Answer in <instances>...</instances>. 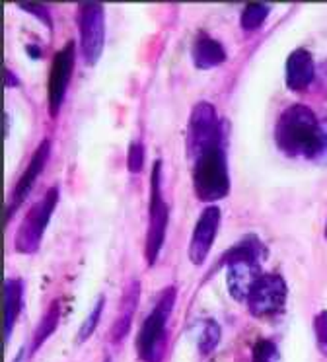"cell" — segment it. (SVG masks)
I'll return each mask as SVG.
<instances>
[{
    "label": "cell",
    "instance_id": "15",
    "mask_svg": "<svg viewBox=\"0 0 327 362\" xmlns=\"http://www.w3.org/2000/svg\"><path fill=\"white\" fill-rule=\"evenodd\" d=\"M226 61V51L222 43L210 37L209 33L201 32L197 35L193 43V63L197 69L207 71V69H214Z\"/></svg>",
    "mask_w": 327,
    "mask_h": 362
},
{
    "label": "cell",
    "instance_id": "11",
    "mask_svg": "<svg viewBox=\"0 0 327 362\" xmlns=\"http://www.w3.org/2000/svg\"><path fill=\"white\" fill-rule=\"evenodd\" d=\"M218 226H220V209L217 205H209L195 224L193 236L189 242V259L193 265L205 263L210 247L217 240Z\"/></svg>",
    "mask_w": 327,
    "mask_h": 362
},
{
    "label": "cell",
    "instance_id": "9",
    "mask_svg": "<svg viewBox=\"0 0 327 362\" xmlns=\"http://www.w3.org/2000/svg\"><path fill=\"white\" fill-rule=\"evenodd\" d=\"M288 286L280 275H261L248 296L249 312L256 317H271L285 310Z\"/></svg>",
    "mask_w": 327,
    "mask_h": 362
},
{
    "label": "cell",
    "instance_id": "22",
    "mask_svg": "<svg viewBox=\"0 0 327 362\" xmlns=\"http://www.w3.org/2000/svg\"><path fill=\"white\" fill-rule=\"evenodd\" d=\"M142 165H144V146L142 142L132 141L127 152V168L131 173H140Z\"/></svg>",
    "mask_w": 327,
    "mask_h": 362
},
{
    "label": "cell",
    "instance_id": "18",
    "mask_svg": "<svg viewBox=\"0 0 327 362\" xmlns=\"http://www.w3.org/2000/svg\"><path fill=\"white\" fill-rule=\"evenodd\" d=\"M269 12H271L269 4H265V2H249V4H246L243 12H241V28L246 32H253L259 25H263V22L269 16Z\"/></svg>",
    "mask_w": 327,
    "mask_h": 362
},
{
    "label": "cell",
    "instance_id": "3",
    "mask_svg": "<svg viewBox=\"0 0 327 362\" xmlns=\"http://www.w3.org/2000/svg\"><path fill=\"white\" fill-rule=\"evenodd\" d=\"M195 195L205 203H214L230 193V175L222 144L205 150L191 160Z\"/></svg>",
    "mask_w": 327,
    "mask_h": 362
},
{
    "label": "cell",
    "instance_id": "27",
    "mask_svg": "<svg viewBox=\"0 0 327 362\" xmlns=\"http://www.w3.org/2000/svg\"><path fill=\"white\" fill-rule=\"evenodd\" d=\"M326 238H327V226H326Z\"/></svg>",
    "mask_w": 327,
    "mask_h": 362
},
{
    "label": "cell",
    "instance_id": "12",
    "mask_svg": "<svg viewBox=\"0 0 327 362\" xmlns=\"http://www.w3.org/2000/svg\"><path fill=\"white\" fill-rule=\"evenodd\" d=\"M49 154H51V141L45 139V141L39 144L35 152H33V156H31L30 164L25 168V172L22 173V177L18 180L14 187V193H12V199H10V209L6 211V221H10V216L16 213V209L22 205L25 197L30 195L31 187H33V183L38 180L41 172H43V168H45L47 160H49Z\"/></svg>",
    "mask_w": 327,
    "mask_h": 362
},
{
    "label": "cell",
    "instance_id": "26",
    "mask_svg": "<svg viewBox=\"0 0 327 362\" xmlns=\"http://www.w3.org/2000/svg\"><path fill=\"white\" fill-rule=\"evenodd\" d=\"M4 84H6V88L18 86V80H16L14 72H10L8 69H4Z\"/></svg>",
    "mask_w": 327,
    "mask_h": 362
},
{
    "label": "cell",
    "instance_id": "14",
    "mask_svg": "<svg viewBox=\"0 0 327 362\" xmlns=\"http://www.w3.org/2000/svg\"><path fill=\"white\" fill-rule=\"evenodd\" d=\"M139 296L140 283L137 279H132L131 283L127 284V288H125L121 308H119V314H117L115 322H113V329H111V339L115 343H121L129 335L132 325V317H134V310L139 306Z\"/></svg>",
    "mask_w": 327,
    "mask_h": 362
},
{
    "label": "cell",
    "instance_id": "7",
    "mask_svg": "<svg viewBox=\"0 0 327 362\" xmlns=\"http://www.w3.org/2000/svg\"><path fill=\"white\" fill-rule=\"evenodd\" d=\"M59 203V187L54 185L47 191L45 197L41 203H35L31 206L25 218L20 224V228L16 232L14 245L20 253H35L41 245V238L45 232L49 218L53 214L54 206Z\"/></svg>",
    "mask_w": 327,
    "mask_h": 362
},
{
    "label": "cell",
    "instance_id": "10",
    "mask_svg": "<svg viewBox=\"0 0 327 362\" xmlns=\"http://www.w3.org/2000/svg\"><path fill=\"white\" fill-rule=\"evenodd\" d=\"M74 41L64 43L61 51H57L49 71V82H47V102H49V115L57 117L64 102V94L69 88L70 74L74 69Z\"/></svg>",
    "mask_w": 327,
    "mask_h": 362
},
{
    "label": "cell",
    "instance_id": "25",
    "mask_svg": "<svg viewBox=\"0 0 327 362\" xmlns=\"http://www.w3.org/2000/svg\"><path fill=\"white\" fill-rule=\"evenodd\" d=\"M20 8L25 10V12H31V14H35L38 18H41L43 22H45L47 28H51V16H49V10H47L45 4H20Z\"/></svg>",
    "mask_w": 327,
    "mask_h": 362
},
{
    "label": "cell",
    "instance_id": "2",
    "mask_svg": "<svg viewBox=\"0 0 327 362\" xmlns=\"http://www.w3.org/2000/svg\"><path fill=\"white\" fill-rule=\"evenodd\" d=\"M265 255V245L253 234L232 245L230 252L226 253V284L234 300H248L253 284L261 276V263Z\"/></svg>",
    "mask_w": 327,
    "mask_h": 362
},
{
    "label": "cell",
    "instance_id": "6",
    "mask_svg": "<svg viewBox=\"0 0 327 362\" xmlns=\"http://www.w3.org/2000/svg\"><path fill=\"white\" fill-rule=\"evenodd\" d=\"M222 144V125L217 110L209 102H199L189 115L187 125V156L193 160L205 150Z\"/></svg>",
    "mask_w": 327,
    "mask_h": 362
},
{
    "label": "cell",
    "instance_id": "20",
    "mask_svg": "<svg viewBox=\"0 0 327 362\" xmlns=\"http://www.w3.org/2000/svg\"><path fill=\"white\" fill-rule=\"evenodd\" d=\"M280 354L277 345L271 339H257L253 351H251V362H279Z\"/></svg>",
    "mask_w": 327,
    "mask_h": 362
},
{
    "label": "cell",
    "instance_id": "17",
    "mask_svg": "<svg viewBox=\"0 0 327 362\" xmlns=\"http://www.w3.org/2000/svg\"><path fill=\"white\" fill-rule=\"evenodd\" d=\"M59 315H61V306H59V302H51V306H49V310L45 312V315L41 317L38 329H35V333H33V341H31V354L38 353L39 346L43 345L47 339L51 337V333L57 329Z\"/></svg>",
    "mask_w": 327,
    "mask_h": 362
},
{
    "label": "cell",
    "instance_id": "1",
    "mask_svg": "<svg viewBox=\"0 0 327 362\" xmlns=\"http://www.w3.org/2000/svg\"><path fill=\"white\" fill-rule=\"evenodd\" d=\"M319 121L306 105H290L280 113L275 127V141L287 156L311 160L318 148Z\"/></svg>",
    "mask_w": 327,
    "mask_h": 362
},
{
    "label": "cell",
    "instance_id": "4",
    "mask_svg": "<svg viewBox=\"0 0 327 362\" xmlns=\"http://www.w3.org/2000/svg\"><path fill=\"white\" fill-rule=\"evenodd\" d=\"M176 304V288L168 286L160 294L154 310L142 322L137 335V353L142 362H162L166 351V325Z\"/></svg>",
    "mask_w": 327,
    "mask_h": 362
},
{
    "label": "cell",
    "instance_id": "21",
    "mask_svg": "<svg viewBox=\"0 0 327 362\" xmlns=\"http://www.w3.org/2000/svg\"><path fill=\"white\" fill-rule=\"evenodd\" d=\"M103 306H105V298H103V296H100V298H98V302H96V306H93V310L90 312V315L86 317L84 323H82V327H80V331H78V341H80V343H82V341H86V339L90 337L93 331H96V327H98V322H100L101 312H103Z\"/></svg>",
    "mask_w": 327,
    "mask_h": 362
},
{
    "label": "cell",
    "instance_id": "13",
    "mask_svg": "<svg viewBox=\"0 0 327 362\" xmlns=\"http://www.w3.org/2000/svg\"><path fill=\"white\" fill-rule=\"evenodd\" d=\"M316 74L314 59L306 49H294L287 59V86L294 92L310 86Z\"/></svg>",
    "mask_w": 327,
    "mask_h": 362
},
{
    "label": "cell",
    "instance_id": "28",
    "mask_svg": "<svg viewBox=\"0 0 327 362\" xmlns=\"http://www.w3.org/2000/svg\"><path fill=\"white\" fill-rule=\"evenodd\" d=\"M105 362H111V361H109V358H108V361H105Z\"/></svg>",
    "mask_w": 327,
    "mask_h": 362
},
{
    "label": "cell",
    "instance_id": "16",
    "mask_svg": "<svg viewBox=\"0 0 327 362\" xmlns=\"http://www.w3.org/2000/svg\"><path fill=\"white\" fill-rule=\"evenodd\" d=\"M22 281L20 279H6L4 281V343H8L12 337L16 320L22 312Z\"/></svg>",
    "mask_w": 327,
    "mask_h": 362
},
{
    "label": "cell",
    "instance_id": "24",
    "mask_svg": "<svg viewBox=\"0 0 327 362\" xmlns=\"http://www.w3.org/2000/svg\"><path fill=\"white\" fill-rule=\"evenodd\" d=\"M311 160L319 165H327V119L319 121L318 148H316V154Z\"/></svg>",
    "mask_w": 327,
    "mask_h": 362
},
{
    "label": "cell",
    "instance_id": "23",
    "mask_svg": "<svg viewBox=\"0 0 327 362\" xmlns=\"http://www.w3.org/2000/svg\"><path fill=\"white\" fill-rule=\"evenodd\" d=\"M314 331H316V341H318L319 353L327 356V310L319 312L314 320Z\"/></svg>",
    "mask_w": 327,
    "mask_h": 362
},
{
    "label": "cell",
    "instance_id": "5",
    "mask_svg": "<svg viewBox=\"0 0 327 362\" xmlns=\"http://www.w3.org/2000/svg\"><path fill=\"white\" fill-rule=\"evenodd\" d=\"M166 230H168V205L162 195V160H156L150 177V211H148L147 244H144V257L148 265H154L158 259Z\"/></svg>",
    "mask_w": 327,
    "mask_h": 362
},
{
    "label": "cell",
    "instance_id": "19",
    "mask_svg": "<svg viewBox=\"0 0 327 362\" xmlns=\"http://www.w3.org/2000/svg\"><path fill=\"white\" fill-rule=\"evenodd\" d=\"M220 343V325L214 320H207L202 323L201 335H199V351L201 354H210Z\"/></svg>",
    "mask_w": 327,
    "mask_h": 362
},
{
    "label": "cell",
    "instance_id": "8",
    "mask_svg": "<svg viewBox=\"0 0 327 362\" xmlns=\"http://www.w3.org/2000/svg\"><path fill=\"white\" fill-rule=\"evenodd\" d=\"M78 30H80V49L88 66L98 63L105 40V16L103 6L98 2H82L78 6Z\"/></svg>",
    "mask_w": 327,
    "mask_h": 362
}]
</instances>
